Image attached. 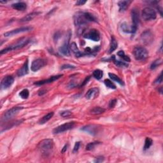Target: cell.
Wrapping results in <instances>:
<instances>
[{
    "label": "cell",
    "instance_id": "35",
    "mask_svg": "<svg viewBox=\"0 0 163 163\" xmlns=\"http://www.w3.org/2000/svg\"><path fill=\"white\" fill-rule=\"evenodd\" d=\"M105 84L106 85V87H108L110 89H116V86L114 85V84L112 82L111 80H110L108 79H106L105 80Z\"/></svg>",
    "mask_w": 163,
    "mask_h": 163
},
{
    "label": "cell",
    "instance_id": "37",
    "mask_svg": "<svg viewBox=\"0 0 163 163\" xmlns=\"http://www.w3.org/2000/svg\"><path fill=\"white\" fill-rule=\"evenodd\" d=\"M162 72H161V74L159 75V76L156 79V80L154 81V84H161V83H162Z\"/></svg>",
    "mask_w": 163,
    "mask_h": 163
},
{
    "label": "cell",
    "instance_id": "12",
    "mask_svg": "<svg viewBox=\"0 0 163 163\" xmlns=\"http://www.w3.org/2000/svg\"><path fill=\"white\" fill-rule=\"evenodd\" d=\"M32 29V27H29V26H27V27H22V28H17L16 29H14V30H11L10 31L6 32L4 33V36L5 37H12L14 35H16L17 34L19 33H22V32H29L31 31Z\"/></svg>",
    "mask_w": 163,
    "mask_h": 163
},
{
    "label": "cell",
    "instance_id": "17",
    "mask_svg": "<svg viewBox=\"0 0 163 163\" xmlns=\"http://www.w3.org/2000/svg\"><path fill=\"white\" fill-rule=\"evenodd\" d=\"M131 19L132 25L138 28L140 22V16H139L138 10L136 8H133L131 11Z\"/></svg>",
    "mask_w": 163,
    "mask_h": 163
},
{
    "label": "cell",
    "instance_id": "44",
    "mask_svg": "<svg viewBox=\"0 0 163 163\" xmlns=\"http://www.w3.org/2000/svg\"><path fill=\"white\" fill-rule=\"evenodd\" d=\"M87 2V1H82V0H79V1H77L76 3V5L77 6H80L84 5L85 3Z\"/></svg>",
    "mask_w": 163,
    "mask_h": 163
},
{
    "label": "cell",
    "instance_id": "23",
    "mask_svg": "<svg viewBox=\"0 0 163 163\" xmlns=\"http://www.w3.org/2000/svg\"><path fill=\"white\" fill-rule=\"evenodd\" d=\"M11 7H12L14 9L18 11H23L26 9L27 5H26V3L24 2H18L11 5Z\"/></svg>",
    "mask_w": 163,
    "mask_h": 163
},
{
    "label": "cell",
    "instance_id": "33",
    "mask_svg": "<svg viewBox=\"0 0 163 163\" xmlns=\"http://www.w3.org/2000/svg\"><path fill=\"white\" fill-rule=\"evenodd\" d=\"M29 96V92L27 89H23L22 91H20L19 93V96L24 99H28Z\"/></svg>",
    "mask_w": 163,
    "mask_h": 163
},
{
    "label": "cell",
    "instance_id": "24",
    "mask_svg": "<svg viewBox=\"0 0 163 163\" xmlns=\"http://www.w3.org/2000/svg\"><path fill=\"white\" fill-rule=\"evenodd\" d=\"M117 47H118V43L116 39H115L114 37H112L110 45V49H109L110 54L115 51V50L117 49Z\"/></svg>",
    "mask_w": 163,
    "mask_h": 163
},
{
    "label": "cell",
    "instance_id": "25",
    "mask_svg": "<svg viewBox=\"0 0 163 163\" xmlns=\"http://www.w3.org/2000/svg\"><path fill=\"white\" fill-rule=\"evenodd\" d=\"M54 114V112H49V113H48L47 115H44V116L38 121V123L40 124H45L46 122H48L50 119H51V118L53 117Z\"/></svg>",
    "mask_w": 163,
    "mask_h": 163
},
{
    "label": "cell",
    "instance_id": "19",
    "mask_svg": "<svg viewBox=\"0 0 163 163\" xmlns=\"http://www.w3.org/2000/svg\"><path fill=\"white\" fill-rule=\"evenodd\" d=\"M29 72V67H28V61H26L22 66L20 68V69L17 71V75L19 76H22L26 75H27Z\"/></svg>",
    "mask_w": 163,
    "mask_h": 163
},
{
    "label": "cell",
    "instance_id": "7",
    "mask_svg": "<svg viewBox=\"0 0 163 163\" xmlns=\"http://www.w3.org/2000/svg\"><path fill=\"white\" fill-rule=\"evenodd\" d=\"M71 37V33L70 32H68V34L66 37V39L64 40V42L63 45L61 47H59V52L61 54L66 56H70V40Z\"/></svg>",
    "mask_w": 163,
    "mask_h": 163
},
{
    "label": "cell",
    "instance_id": "18",
    "mask_svg": "<svg viewBox=\"0 0 163 163\" xmlns=\"http://www.w3.org/2000/svg\"><path fill=\"white\" fill-rule=\"evenodd\" d=\"M62 76H63V75H58L52 76L51 77H50L49 78L47 79V80H43L36 82L34 83V85H44V84H50V83L57 80H58L59 78H60L61 77H62Z\"/></svg>",
    "mask_w": 163,
    "mask_h": 163
},
{
    "label": "cell",
    "instance_id": "2",
    "mask_svg": "<svg viewBox=\"0 0 163 163\" xmlns=\"http://www.w3.org/2000/svg\"><path fill=\"white\" fill-rule=\"evenodd\" d=\"M38 148L43 155L47 156L54 148V141L52 139H45L40 142Z\"/></svg>",
    "mask_w": 163,
    "mask_h": 163
},
{
    "label": "cell",
    "instance_id": "38",
    "mask_svg": "<svg viewBox=\"0 0 163 163\" xmlns=\"http://www.w3.org/2000/svg\"><path fill=\"white\" fill-rule=\"evenodd\" d=\"M80 141L76 142L75 146H74V148H73V153H76V152H78V150L79 148H80Z\"/></svg>",
    "mask_w": 163,
    "mask_h": 163
},
{
    "label": "cell",
    "instance_id": "41",
    "mask_svg": "<svg viewBox=\"0 0 163 163\" xmlns=\"http://www.w3.org/2000/svg\"><path fill=\"white\" fill-rule=\"evenodd\" d=\"M103 161H104V158L102 156H99V157H97V158H96V160L94 161V162H103Z\"/></svg>",
    "mask_w": 163,
    "mask_h": 163
},
{
    "label": "cell",
    "instance_id": "21",
    "mask_svg": "<svg viewBox=\"0 0 163 163\" xmlns=\"http://www.w3.org/2000/svg\"><path fill=\"white\" fill-rule=\"evenodd\" d=\"M40 12H38V11H33V12H31L30 14H28L27 16H26L25 17H24L23 18L20 20V22H29L30 20H32L33 19L34 17H36L38 14H40Z\"/></svg>",
    "mask_w": 163,
    "mask_h": 163
},
{
    "label": "cell",
    "instance_id": "32",
    "mask_svg": "<svg viewBox=\"0 0 163 163\" xmlns=\"http://www.w3.org/2000/svg\"><path fill=\"white\" fill-rule=\"evenodd\" d=\"M162 59H158L153 61V63L150 65V69L151 70H154L156 68H158L159 66H160L162 64Z\"/></svg>",
    "mask_w": 163,
    "mask_h": 163
},
{
    "label": "cell",
    "instance_id": "27",
    "mask_svg": "<svg viewBox=\"0 0 163 163\" xmlns=\"http://www.w3.org/2000/svg\"><path fill=\"white\" fill-rule=\"evenodd\" d=\"M108 76H109L110 78L113 81L117 82L118 84H119L121 85H124V82H123V81H122V80H121L117 75H115L114 73H108Z\"/></svg>",
    "mask_w": 163,
    "mask_h": 163
},
{
    "label": "cell",
    "instance_id": "30",
    "mask_svg": "<svg viewBox=\"0 0 163 163\" xmlns=\"http://www.w3.org/2000/svg\"><path fill=\"white\" fill-rule=\"evenodd\" d=\"M93 76L97 80H100L102 78L103 75V72L102 70H96L94 71L93 72Z\"/></svg>",
    "mask_w": 163,
    "mask_h": 163
},
{
    "label": "cell",
    "instance_id": "20",
    "mask_svg": "<svg viewBox=\"0 0 163 163\" xmlns=\"http://www.w3.org/2000/svg\"><path fill=\"white\" fill-rule=\"evenodd\" d=\"M70 50L72 51V52L75 55V56L77 57H82V56H84V55H85V53H82L80 51L78 47H77V45L75 42L72 43V44L70 45Z\"/></svg>",
    "mask_w": 163,
    "mask_h": 163
},
{
    "label": "cell",
    "instance_id": "40",
    "mask_svg": "<svg viewBox=\"0 0 163 163\" xmlns=\"http://www.w3.org/2000/svg\"><path fill=\"white\" fill-rule=\"evenodd\" d=\"M90 78H91V76H89L88 77H87V78L84 80V81L82 82V84L80 85V87H82L83 86H84L85 84H87V82H89V80Z\"/></svg>",
    "mask_w": 163,
    "mask_h": 163
},
{
    "label": "cell",
    "instance_id": "28",
    "mask_svg": "<svg viewBox=\"0 0 163 163\" xmlns=\"http://www.w3.org/2000/svg\"><path fill=\"white\" fill-rule=\"evenodd\" d=\"M111 59H112V61H114V63H115V64L117 65V66L118 67H127L128 66V64L126 63L125 62L116 60L114 55L112 56V57H111Z\"/></svg>",
    "mask_w": 163,
    "mask_h": 163
},
{
    "label": "cell",
    "instance_id": "1",
    "mask_svg": "<svg viewBox=\"0 0 163 163\" xmlns=\"http://www.w3.org/2000/svg\"><path fill=\"white\" fill-rule=\"evenodd\" d=\"M73 21L77 27H80L87 24L89 22H96L97 19L94 16L89 12L78 11L73 16Z\"/></svg>",
    "mask_w": 163,
    "mask_h": 163
},
{
    "label": "cell",
    "instance_id": "5",
    "mask_svg": "<svg viewBox=\"0 0 163 163\" xmlns=\"http://www.w3.org/2000/svg\"><path fill=\"white\" fill-rule=\"evenodd\" d=\"M141 17L145 21H149V20L156 19L157 14L153 8L150 7H146L142 10Z\"/></svg>",
    "mask_w": 163,
    "mask_h": 163
},
{
    "label": "cell",
    "instance_id": "26",
    "mask_svg": "<svg viewBox=\"0 0 163 163\" xmlns=\"http://www.w3.org/2000/svg\"><path fill=\"white\" fill-rule=\"evenodd\" d=\"M105 112V109L99 107V106H96L94 107L91 110V114L92 115H100L101 114H103Z\"/></svg>",
    "mask_w": 163,
    "mask_h": 163
},
{
    "label": "cell",
    "instance_id": "36",
    "mask_svg": "<svg viewBox=\"0 0 163 163\" xmlns=\"http://www.w3.org/2000/svg\"><path fill=\"white\" fill-rule=\"evenodd\" d=\"M60 115H61V116L63 117H67L70 116V115H72V112L69 110L62 111L60 113Z\"/></svg>",
    "mask_w": 163,
    "mask_h": 163
},
{
    "label": "cell",
    "instance_id": "43",
    "mask_svg": "<svg viewBox=\"0 0 163 163\" xmlns=\"http://www.w3.org/2000/svg\"><path fill=\"white\" fill-rule=\"evenodd\" d=\"M76 86V84H75V82H74V81H72V82H71L69 84H68V87H69V88H74V87H75Z\"/></svg>",
    "mask_w": 163,
    "mask_h": 163
},
{
    "label": "cell",
    "instance_id": "42",
    "mask_svg": "<svg viewBox=\"0 0 163 163\" xmlns=\"http://www.w3.org/2000/svg\"><path fill=\"white\" fill-rule=\"evenodd\" d=\"M75 67L74 66H72V65H70V64H64L63 65V66L61 67V69H66V68H75Z\"/></svg>",
    "mask_w": 163,
    "mask_h": 163
},
{
    "label": "cell",
    "instance_id": "11",
    "mask_svg": "<svg viewBox=\"0 0 163 163\" xmlns=\"http://www.w3.org/2000/svg\"><path fill=\"white\" fill-rule=\"evenodd\" d=\"M140 39L145 45H150L154 41L153 34L150 30L145 31L143 33L141 34Z\"/></svg>",
    "mask_w": 163,
    "mask_h": 163
},
{
    "label": "cell",
    "instance_id": "15",
    "mask_svg": "<svg viewBox=\"0 0 163 163\" xmlns=\"http://www.w3.org/2000/svg\"><path fill=\"white\" fill-rule=\"evenodd\" d=\"M120 28L123 32H126V33L131 34H135L138 29V28H136L133 25L129 26L126 22H123L122 24H121Z\"/></svg>",
    "mask_w": 163,
    "mask_h": 163
},
{
    "label": "cell",
    "instance_id": "14",
    "mask_svg": "<svg viewBox=\"0 0 163 163\" xmlns=\"http://www.w3.org/2000/svg\"><path fill=\"white\" fill-rule=\"evenodd\" d=\"M99 93V90L98 88H91L87 92L86 94H85V98L87 99H94L98 96Z\"/></svg>",
    "mask_w": 163,
    "mask_h": 163
},
{
    "label": "cell",
    "instance_id": "46",
    "mask_svg": "<svg viewBox=\"0 0 163 163\" xmlns=\"http://www.w3.org/2000/svg\"><path fill=\"white\" fill-rule=\"evenodd\" d=\"M46 93V91H43V90H41L40 91V93H39V96H42L43 94H45Z\"/></svg>",
    "mask_w": 163,
    "mask_h": 163
},
{
    "label": "cell",
    "instance_id": "10",
    "mask_svg": "<svg viewBox=\"0 0 163 163\" xmlns=\"http://www.w3.org/2000/svg\"><path fill=\"white\" fill-rule=\"evenodd\" d=\"M47 64V61L44 59H37L32 62L31 64V69L32 72H36L40 70L41 68H43Z\"/></svg>",
    "mask_w": 163,
    "mask_h": 163
},
{
    "label": "cell",
    "instance_id": "45",
    "mask_svg": "<svg viewBox=\"0 0 163 163\" xmlns=\"http://www.w3.org/2000/svg\"><path fill=\"white\" fill-rule=\"evenodd\" d=\"M67 149H68V145H65L64 147L63 148V149H62V151H61V152L62 153H64L66 152V151L67 150Z\"/></svg>",
    "mask_w": 163,
    "mask_h": 163
},
{
    "label": "cell",
    "instance_id": "31",
    "mask_svg": "<svg viewBox=\"0 0 163 163\" xmlns=\"http://www.w3.org/2000/svg\"><path fill=\"white\" fill-rule=\"evenodd\" d=\"M117 55L119 56L120 58H122L124 61L126 62H130L131 61V59H130L129 56H127L125 54V53L123 51V50H120L117 52Z\"/></svg>",
    "mask_w": 163,
    "mask_h": 163
},
{
    "label": "cell",
    "instance_id": "29",
    "mask_svg": "<svg viewBox=\"0 0 163 163\" xmlns=\"http://www.w3.org/2000/svg\"><path fill=\"white\" fill-rule=\"evenodd\" d=\"M153 143V141L152 139L150 138L147 137L145 139V145H144V147H143V150H147L149 149V148L152 146V145Z\"/></svg>",
    "mask_w": 163,
    "mask_h": 163
},
{
    "label": "cell",
    "instance_id": "13",
    "mask_svg": "<svg viewBox=\"0 0 163 163\" xmlns=\"http://www.w3.org/2000/svg\"><path fill=\"white\" fill-rule=\"evenodd\" d=\"M14 82V78L12 76L8 75L5 76L1 82V89H7L11 86Z\"/></svg>",
    "mask_w": 163,
    "mask_h": 163
},
{
    "label": "cell",
    "instance_id": "16",
    "mask_svg": "<svg viewBox=\"0 0 163 163\" xmlns=\"http://www.w3.org/2000/svg\"><path fill=\"white\" fill-rule=\"evenodd\" d=\"M82 131L87 132L89 134H90L91 135H96L97 131H98V127L96 125H87L85 126L84 127H83L81 129Z\"/></svg>",
    "mask_w": 163,
    "mask_h": 163
},
{
    "label": "cell",
    "instance_id": "6",
    "mask_svg": "<svg viewBox=\"0 0 163 163\" xmlns=\"http://www.w3.org/2000/svg\"><path fill=\"white\" fill-rule=\"evenodd\" d=\"M22 108H23L21 107V106H15V107L9 109L8 110L5 112L3 115L2 120L6 121L11 119V118H13L15 115H16L17 114H18L19 111L22 110Z\"/></svg>",
    "mask_w": 163,
    "mask_h": 163
},
{
    "label": "cell",
    "instance_id": "22",
    "mask_svg": "<svg viewBox=\"0 0 163 163\" xmlns=\"http://www.w3.org/2000/svg\"><path fill=\"white\" fill-rule=\"evenodd\" d=\"M131 3V1H120L118 3V6L119 8V11L124 12L127 8H128L129 5Z\"/></svg>",
    "mask_w": 163,
    "mask_h": 163
},
{
    "label": "cell",
    "instance_id": "4",
    "mask_svg": "<svg viewBox=\"0 0 163 163\" xmlns=\"http://www.w3.org/2000/svg\"><path fill=\"white\" fill-rule=\"evenodd\" d=\"M133 55L136 60H144L149 56L147 50L143 47H136L133 50Z\"/></svg>",
    "mask_w": 163,
    "mask_h": 163
},
{
    "label": "cell",
    "instance_id": "3",
    "mask_svg": "<svg viewBox=\"0 0 163 163\" xmlns=\"http://www.w3.org/2000/svg\"><path fill=\"white\" fill-rule=\"evenodd\" d=\"M30 41H31V40L29 39V38H21L20 40L17 41L16 43L12 44V45L7 47V48L1 50V52H0V54H6V53H7L8 52H10L11 51V50H17V49L23 48L24 47L27 45L30 42Z\"/></svg>",
    "mask_w": 163,
    "mask_h": 163
},
{
    "label": "cell",
    "instance_id": "34",
    "mask_svg": "<svg viewBox=\"0 0 163 163\" xmlns=\"http://www.w3.org/2000/svg\"><path fill=\"white\" fill-rule=\"evenodd\" d=\"M100 142L98 141H95V142H91V143H88L86 146V150H93L96 145H99Z\"/></svg>",
    "mask_w": 163,
    "mask_h": 163
},
{
    "label": "cell",
    "instance_id": "9",
    "mask_svg": "<svg viewBox=\"0 0 163 163\" xmlns=\"http://www.w3.org/2000/svg\"><path fill=\"white\" fill-rule=\"evenodd\" d=\"M84 37L92 41H98L100 40V34L98 30L96 29H93L84 33Z\"/></svg>",
    "mask_w": 163,
    "mask_h": 163
},
{
    "label": "cell",
    "instance_id": "39",
    "mask_svg": "<svg viewBox=\"0 0 163 163\" xmlns=\"http://www.w3.org/2000/svg\"><path fill=\"white\" fill-rule=\"evenodd\" d=\"M117 103V99H112L109 103V108H113L115 107V105Z\"/></svg>",
    "mask_w": 163,
    "mask_h": 163
},
{
    "label": "cell",
    "instance_id": "8",
    "mask_svg": "<svg viewBox=\"0 0 163 163\" xmlns=\"http://www.w3.org/2000/svg\"><path fill=\"white\" fill-rule=\"evenodd\" d=\"M75 125V122H70L63 124L53 129V133H54V134H59V133L68 131V130L73 129Z\"/></svg>",
    "mask_w": 163,
    "mask_h": 163
}]
</instances>
